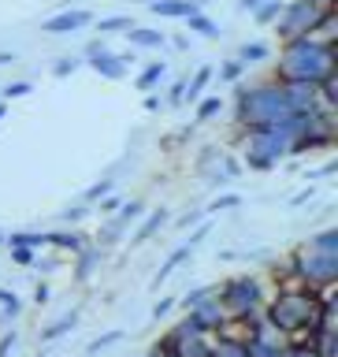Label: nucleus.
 Wrapping results in <instances>:
<instances>
[{
  "label": "nucleus",
  "mask_w": 338,
  "mask_h": 357,
  "mask_svg": "<svg viewBox=\"0 0 338 357\" xmlns=\"http://www.w3.org/2000/svg\"><path fill=\"white\" fill-rule=\"evenodd\" d=\"M309 119H312V112H294V116H286L279 123L249 130L245 134V167H253V172H272L283 156H290L298 149L301 134L309 130Z\"/></svg>",
  "instance_id": "f257e3e1"
},
{
  "label": "nucleus",
  "mask_w": 338,
  "mask_h": 357,
  "mask_svg": "<svg viewBox=\"0 0 338 357\" xmlns=\"http://www.w3.org/2000/svg\"><path fill=\"white\" fill-rule=\"evenodd\" d=\"M323 78H335L331 41H320L316 33L286 41L283 56H279V82H312V86H320Z\"/></svg>",
  "instance_id": "f03ea898"
},
{
  "label": "nucleus",
  "mask_w": 338,
  "mask_h": 357,
  "mask_svg": "<svg viewBox=\"0 0 338 357\" xmlns=\"http://www.w3.org/2000/svg\"><path fill=\"white\" fill-rule=\"evenodd\" d=\"M234 105H238V127H245V130H256V127H268V123L294 116L283 82L234 86Z\"/></svg>",
  "instance_id": "7ed1b4c3"
},
{
  "label": "nucleus",
  "mask_w": 338,
  "mask_h": 357,
  "mask_svg": "<svg viewBox=\"0 0 338 357\" xmlns=\"http://www.w3.org/2000/svg\"><path fill=\"white\" fill-rule=\"evenodd\" d=\"M320 309L312 294H298V290H286L272 301V324L283 331H301V328H316Z\"/></svg>",
  "instance_id": "20e7f679"
},
{
  "label": "nucleus",
  "mask_w": 338,
  "mask_h": 357,
  "mask_svg": "<svg viewBox=\"0 0 338 357\" xmlns=\"http://www.w3.org/2000/svg\"><path fill=\"white\" fill-rule=\"evenodd\" d=\"M323 15H328V11L312 8L309 0H290V4H283V15H279L275 30H279V38H283V41L309 38V33H316V30H320Z\"/></svg>",
  "instance_id": "39448f33"
},
{
  "label": "nucleus",
  "mask_w": 338,
  "mask_h": 357,
  "mask_svg": "<svg viewBox=\"0 0 338 357\" xmlns=\"http://www.w3.org/2000/svg\"><path fill=\"white\" fill-rule=\"evenodd\" d=\"M220 305L223 312H234V317H256V309H261V287H256V279L249 275H234L223 283L220 290Z\"/></svg>",
  "instance_id": "423d86ee"
},
{
  "label": "nucleus",
  "mask_w": 338,
  "mask_h": 357,
  "mask_svg": "<svg viewBox=\"0 0 338 357\" xmlns=\"http://www.w3.org/2000/svg\"><path fill=\"white\" fill-rule=\"evenodd\" d=\"M82 56H86V67L89 71H97L100 78H108V82H119V78H127V71H130V63H134V56L130 52H112L108 45H105V38H97V41H89L86 49H82Z\"/></svg>",
  "instance_id": "0eeeda50"
},
{
  "label": "nucleus",
  "mask_w": 338,
  "mask_h": 357,
  "mask_svg": "<svg viewBox=\"0 0 338 357\" xmlns=\"http://www.w3.org/2000/svg\"><path fill=\"white\" fill-rule=\"evenodd\" d=\"M298 275L305 279L309 287H331L338 279V257L312 253V250L301 245V250H298Z\"/></svg>",
  "instance_id": "6e6552de"
},
{
  "label": "nucleus",
  "mask_w": 338,
  "mask_h": 357,
  "mask_svg": "<svg viewBox=\"0 0 338 357\" xmlns=\"http://www.w3.org/2000/svg\"><path fill=\"white\" fill-rule=\"evenodd\" d=\"M93 22V11H86V8H63L60 15H52V19H45L41 22V30L45 33H52V38H63V33H75V30H82Z\"/></svg>",
  "instance_id": "1a4fd4ad"
},
{
  "label": "nucleus",
  "mask_w": 338,
  "mask_h": 357,
  "mask_svg": "<svg viewBox=\"0 0 338 357\" xmlns=\"http://www.w3.org/2000/svg\"><path fill=\"white\" fill-rule=\"evenodd\" d=\"M141 216H145V205H141V201H123L116 216H108V227L97 234V238H100V245H112V242H116L123 231L130 227L134 220H141Z\"/></svg>",
  "instance_id": "9d476101"
},
{
  "label": "nucleus",
  "mask_w": 338,
  "mask_h": 357,
  "mask_svg": "<svg viewBox=\"0 0 338 357\" xmlns=\"http://www.w3.org/2000/svg\"><path fill=\"white\" fill-rule=\"evenodd\" d=\"M201 4L205 0H149V11L160 19H186L194 11H201Z\"/></svg>",
  "instance_id": "9b49d317"
},
{
  "label": "nucleus",
  "mask_w": 338,
  "mask_h": 357,
  "mask_svg": "<svg viewBox=\"0 0 338 357\" xmlns=\"http://www.w3.org/2000/svg\"><path fill=\"white\" fill-rule=\"evenodd\" d=\"M190 317H194L197 324H201V331H216V328H223V305H220V298H205L197 309H190Z\"/></svg>",
  "instance_id": "f8f14e48"
},
{
  "label": "nucleus",
  "mask_w": 338,
  "mask_h": 357,
  "mask_svg": "<svg viewBox=\"0 0 338 357\" xmlns=\"http://www.w3.org/2000/svg\"><path fill=\"white\" fill-rule=\"evenodd\" d=\"M45 245H56V250L78 253V250H86V234H82V231H49V234H45Z\"/></svg>",
  "instance_id": "ddd939ff"
},
{
  "label": "nucleus",
  "mask_w": 338,
  "mask_h": 357,
  "mask_svg": "<svg viewBox=\"0 0 338 357\" xmlns=\"http://www.w3.org/2000/svg\"><path fill=\"white\" fill-rule=\"evenodd\" d=\"M127 41L134 45V49H164V45H167L164 30H145V26H130Z\"/></svg>",
  "instance_id": "4468645a"
},
{
  "label": "nucleus",
  "mask_w": 338,
  "mask_h": 357,
  "mask_svg": "<svg viewBox=\"0 0 338 357\" xmlns=\"http://www.w3.org/2000/svg\"><path fill=\"white\" fill-rule=\"evenodd\" d=\"M164 78H167V63H164V60H153V63L141 67L138 78H134V89H145V93H149V89H156Z\"/></svg>",
  "instance_id": "2eb2a0df"
},
{
  "label": "nucleus",
  "mask_w": 338,
  "mask_h": 357,
  "mask_svg": "<svg viewBox=\"0 0 338 357\" xmlns=\"http://www.w3.org/2000/svg\"><path fill=\"white\" fill-rule=\"evenodd\" d=\"M78 317H82V309H71V312H63L60 320H56V324H49V328L41 331V342H56V339H63L67 331H75Z\"/></svg>",
  "instance_id": "dca6fc26"
},
{
  "label": "nucleus",
  "mask_w": 338,
  "mask_h": 357,
  "mask_svg": "<svg viewBox=\"0 0 338 357\" xmlns=\"http://www.w3.org/2000/svg\"><path fill=\"white\" fill-rule=\"evenodd\" d=\"M164 223H167V208H153V212H149V216H145V223H141V227H138V234H134V238H130V242H134V245H141V242H149V238H153V234H156V231H160V227H164Z\"/></svg>",
  "instance_id": "f3484780"
},
{
  "label": "nucleus",
  "mask_w": 338,
  "mask_h": 357,
  "mask_svg": "<svg viewBox=\"0 0 338 357\" xmlns=\"http://www.w3.org/2000/svg\"><path fill=\"white\" fill-rule=\"evenodd\" d=\"M183 22H186V26L194 30V33H201V38H208V41H216V38H220V22H216V19H208L205 11H194V15H186Z\"/></svg>",
  "instance_id": "a211bd4d"
},
{
  "label": "nucleus",
  "mask_w": 338,
  "mask_h": 357,
  "mask_svg": "<svg viewBox=\"0 0 338 357\" xmlns=\"http://www.w3.org/2000/svg\"><path fill=\"white\" fill-rule=\"evenodd\" d=\"M268 56H272V45H268V41H245L242 49H238V63L242 67H253V63L268 60Z\"/></svg>",
  "instance_id": "6ab92c4d"
},
{
  "label": "nucleus",
  "mask_w": 338,
  "mask_h": 357,
  "mask_svg": "<svg viewBox=\"0 0 338 357\" xmlns=\"http://www.w3.org/2000/svg\"><path fill=\"white\" fill-rule=\"evenodd\" d=\"M130 26H138L130 15H105V19H97V30H100V38H112V33H127Z\"/></svg>",
  "instance_id": "aec40b11"
},
{
  "label": "nucleus",
  "mask_w": 338,
  "mask_h": 357,
  "mask_svg": "<svg viewBox=\"0 0 338 357\" xmlns=\"http://www.w3.org/2000/svg\"><path fill=\"white\" fill-rule=\"evenodd\" d=\"M190 253H194V250H190V245H178V250H171V257H167V261L160 264V272H156V275H153V290H156V287H160V283H164V279H167V275H171V272H175V268H178V264H183V261H186V257H190Z\"/></svg>",
  "instance_id": "412c9836"
},
{
  "label": "nucleus",
  "mask_w": 338,
  "mask_h": 357,
  "mask_svg": "<svg viewBox=\"0 0 338 357\" xmlns=\"http://www.w3.org/2000/svg\"><path fill=\"white\" fill-rule=\"evenodd\" d=\"M283 4H286V0H264V4L253 11L256 26H275V22H279V15H283Z\"/></svg>",
  "instance_id": "4be33fe9"
},
{
  "label": "nucleus",
  "mask_w": 338,
  "mask_h": 357,
  "mask_svg": "<svg viewBox=\"0 0 338 357\" xmlns=\"http://www.w3.org/2000/svg\"><path fill=\"white\" fill-rule=\"evenodd\" d=\"M212 67H197L194 78H186V100H201V93H205V86L212 82Z\"/></svg>",
  "instance_id": "5701e85b"
},
{
  "label": "nucleus",
  "mask_w": 338,
  "mask_h": 357,
  "mask_svg": "<svg viewBox=\"0 0 338 357\" xmlns=\"http://www.w3.org/2000/svg\"><path fill=\"white\" fill-rule=\"evenodd\" d=\"M305 250H312V253H331V257H338V231H320L316 238H309V245Z\"/></svg>",
  "instance_id": "b1692460"
},
{
  "label": "nucleus",
  "mask_w": 338,
  "mask_h": 357,
  "mask_svg": "<svg viewBox=\"0 0 338 357\" xmlns=\"http://www.w3.org/2000/svg\"><path fill=\"white\" fill-rule=\"evenodd\" d=\"M97 261H100V250H78V272H75V279L78 283H86L89 275H93V268H97Z\"/></svg>",
  "instance_id": "393cba45"
},
{
  "label": "nucleus",
  "mask_w": 338,
  "mask_h": 357,
  "mask_svg": "<svg viewBox=\"0 0 338 357\" xmlns=\"http://www.w3.org/2000/svg\"><path fill=\"white\" fill-rule=\"evenodd\" d=\"M208 357H249L242 339H220L216 346H208Z\"/></svg>",
  "instance_id": "a878e982"
},
{
  "label": "nucleus",
  "mask_w": 338,
  "mask_h": 357,
  "mask_svg": "<svg viewBox=\"0 0 338 357\" xmlns=\"http://www.w3.org/2000/svg\"><path fill=\"white\" fill-rule=\"evenodd\" d=\"M8 245H26V250H45V234L38 231H15V234H4Z\"/></svg>",
  "instance_id": "bb28decb"
},
{
  "label": "nucleus",
  "mask_w": 338,
  "mask_h": 357,
  "mask_svg": "<svg viewBox=\"0 0 338 357\" xmlns=\"http://www.w3.org/2000/svg\"><path fill=\"white\" fill-rule=\"evenodd\" d=\"M220 112H223V97H201L197 100V123H208L212 116H220Z\"/></svg>",
  "instance_id": "cd10ccee"
},
{
  "label": "nucleus",
  "mask_w": 338,
  "mask_h": 357,
  "mask_svg": "<svg viewBox=\"0 0 338 357\" xmlns=\"http://www.w3.org/2000/svg\"><path fill=\"white\" fill-rule=\"evenodd\" d=\"M30 93H33V82H26V78L0 86V100H19V97H30Z\"/></svg>",
  "instance_id": "c85d7f7f"
},
{
  "label": "nucleus",
  "mask_w": 338,
  "mask_h": 357,
  "mask_svg": "<svg viewBox=\"0 0 338 357\" xmlns=\"http://www.w3.org/2000/svg\"><path fill=\"white\" fill-rule=\"evenodd\" d=\"M112 190H116V178H100V183H93V186L82 194V205H97L105 194H112Z\"/></svg>",
  "instance_id": "c756f323"
},
{
  "label": "nucleus",
  "mask_w": 338,
  "mask_h": 357,
  "mask_svg": "<svg viewBox=\"0 0 338 357\" xmlns=\"http://www.w3.org/2000/svg\"><path fill=\"white\" fill-rule=\"evenodd\" d=\"M119 339H123V331H119V328H116V331H105V335H97V339L86 346V354L93 357V354H100V350H108V346H116Z\"/></svg>",
  "instance_id": "7c9ffc66"
},
{
  "label": "nucleus",
  "mask_w": 338,
  "mask_h": 357,
  "mask_svg": "<svg viewBox=\"0 0 338 357\" xmlns=\"http://www.w3.org/2000/svg\"><path fill=\"white\" fill-rule=\"evenodd\" d=\"M78 67H82V60H78V56H60V60L52 63V78H71Z\"/></svg>",
  "instance_id": "2f4dec72"
},
{
  "label": "nucleus",
  "mask_w": 338,
  "mask_h": 357,
  "mask_svg": "<svg viewBox=\"0 0 338 357\" xmlns=\"http://www.w3.org/2000/svg\"><path fill=\"white\" fill-rule=\"evenodd\" d=\"M119 205H123V197L116 194V190H112V194H105V197L97 201V212H100V216H116Z\"/></svg>",
  "instance_id": "473e14b6"
},
{
  "label": "nucleus",
  "mask_w": 338,
  "mask_h": 357,
  "mask_svg": "<svg viewBox=\"0 0 338 357\" xmlns=\"http://www.w3.org/2000/svg\"><path fill=\"white\" fill-rule=\"evenodd\" d=\"M205 298H212V287H197V290H190V294H186L183 301H178V305H183V309L190 312V309H197Z\"/></svg>",
  "instance_id": "72a5a7b5"
},
{
  "label": "nucleus",
  "mask_w": 338,
  "mask_h": 357,
  "mask_svg": "<svg viewBox=\"0 0 338 357\" xmlns=\"http://www.w3.org/2000/svg\"><path fill=\"white\" fill-rule=\"evenodd\" d=\"M242 75H245V67H242L238 60H227V63L220 67V78H223V82H238Z\"/></svg>",
  "instance_id": "f704fd0d"
},
{
  "label": "nucleus",
  "mask_w": 338,
  "mask_h": 357,
  "mask_svg": "<svg viewBox=\"0 0 338 357\" xmlns=\"http://www.w3.org/2000/svg\"><path fill=\"white\" fill-rule=\"evenodd\" d=\"M238 205H242V197H238V194H223V197L212 201L205 212H223V208H238Z\"/></svg>",
  "instance_id": "c9c22d12"
},
{
  "label": "nucleus",
  "mask_w": 338,
  "mask_h": 357,
  "mask_svg": "<svg viewBox=\"0 0 338 357\" xmlns=\"http://www.w3.org/2000/svg\"><path fill=\"white\" fill-rule=\"evenodd\" d=\"M11 261H15V264H33V261H38V250H26V245H11Z\"/></svg>",
  "instance_id": "e433bc0d"
},
{
  "label": "nucleus",
  "mask_w": 338,
  "mask_h": 357,
  "mask_svg": "<svg viewBox=\"0 0 338 357\" xmlns=\"http://www.w3.org/2000/svg\"><path fill=\"white\" fill-rule=\"evenodd\" d=\"M186 100V78H178V82H171V93L164 97V105H183Z\"/></svg>",
  "instance_id": "4c0bfd02"
},
{
  "label": "nucleus",
  "mask_w": 338,
  "mask_h": 357,
  "mask_svg": "<svg viewBox=\"0 0 338 357\" xmlns=\"http://www.w3.org/2000/svg\"><path fill=\"white\" fill-rule=\"evenodd\" d=\"M82 216H89V205H75V208H63V223H78Z\"/></svg>",
  "instance_id": "58836bf2"
},
{
  "label": "nucleus",
  "mask_w": 338,
  "mask_h": 357,
  "mask_svg": "<svg viewBox=\"0 0 338 357\" xmlns=\"http://www.w3.org/2000/svg\"><path fill=\"white\" fill-rule=\"evenodd\" d=\"M205 216H208V212L197 208V212H186V216H178L175 223H178V227H190V223H197V220H205Z\"/></svg>",
  "instance_id": "ea45409f"
},
{
  "label": "nucleus",
  "mask_w": 338,
  "mask_h": 357,
  "mask_svg": "<svg viewBox=\"0 0 338 357\" xmlns=\"http://www.w3.org/2000/svg\"><path fill=\"white\" fill-rule=\"evenodd\" d=\"M15 342H19V335H15V331H8L4 339H0V357H8L11 350H15Z\"/></svg>",
  "instance_id": "a19ab883"
},
{
  "label": "nucleus",
  "mask_w": 338,
  "mask_h": 357,
  "mask_svg": "<svg viewBox=\"0 0 338 357\" xmlns=\"http://www.w3.org/2000/svg\"><path fill=\"white\" fill-rule=\"evenodd\" d=\"M171 305H175V298H164V301H156L153 305V317L160 320V317H167V312H171Z\"/></svg>",
  "instance_id": "79ce46f5"
},
{
  "label": "nucleus",
  "mask_w": 338,
  "mask_h": 357,
  "mask_svg": "<svg viewBox=\"0 0 338 357\" xmlns=\"http://www.w3.org/2000/svg\"><path fill=\"white\" fill-rule=\"evenodd\" d=\"M164 108V97L160 93H145V112H160Z\"/></svg>",
  "instance_id": "37998d69"
},
{
  "label": "nucleus",
  "mask_w": 338,
  "mask_h": 357,
  "mask_svg": "<svg viewBox=\"0 0 338 357\" xmlns=\"http://www.w3.org/2000/svg\"><path fill=\"white\" fill-rule=\"evenodd\" d=\"M45 301H49V287L38 283V287H33V305H45Z\"/></svg>",
  "instance_id": "c03bdc74"
},
{
  "label": "nucleus",
  "mask_w": 338,
  "mask_h": 357,
  "mask_svg": "<svg viewBox=\"0 0 338 357\" xmlns=\"http://www.w3.org/2000/svg\"><path fill=\"white\" fill-rule=\"evenodd\" d=\"M286 357H320V354L312 350V346H298V350H290Z\"/></svg>",
  "instance_id": "a18cd8bd"
},
{
  "label": "nucleus",
  "mask_w": 338,
  "mask_h": 357,
  "mask_svg": "<svg viewBox=\"0 0 338 357\" xmlns=\"http://www.w3.org/2000/svg\"><path fill=\"white\" fill-rule=\"evenodd\" d=\"M309 197H312V186H309V190H301V194H294V197H290V205H305Z\"/></svg>",
  "instance_id": "49530a36"
},
{
  "label": "nucleus",
  "mask_w": 338,
  "mask_h": 357,
  "mask_svg": "<svg viewBox=\"0 0 338 357\" xmlns=\"http://www.w3.org/2000/svg\"><path fill=\"white\" fill-rule=\"evenodd\" d=\"M261 4H264V0H238V8H242V11H249V15H253V11L261 8Z\"/></svg>",
  "instance_id": "de8ad7c7"
},
{
  "label": "nucleus",
  "mask_w": 338,
  "mask_h": 357,
  "mask_svg": "<svg viewBox=\"0 0 338 357\" xmlns=\"http://www.w3.org/2000/svg\"><path fill=\"white\" fill-rule=\"evenodd\" d=\"M15 60H19L15 52H0V67H11V63H15Z\"/></svg>",
  "instance_id": "09e8293b"
},
{
  "label": "nucleus",
  "mask_w": 338,
  "mask_h": 357,
  "mask_svg": "<svg viewBox=\"0 0 338 357\" xmlns=\"http://www.w3.org/2000/svg\"><path fill=\"white\" fill-rule=\"evenodd\" d=\"M309 4H312V8H320V11H331V8H335V0H309Z\"/></svg>",
  "instance_id": "8fccbe9b"
},
{
  "label": "nucleus",
  "mask_w": 338,
  "mask_h": 357,
  "mask_svg": "<svg viewBox=\"0 0 338 357\" xmlns=\"http://www.w3.org/2000/svg\"><path fill=\"white\" fill-rule=\"evenodd\" d=\"M8 301H15V294H11V290H4V287H0V305H8Z\"/></svg>",
  "instance_id": "3c124183"
},
{
  "label": "nucleus",
  "mask_w": 338,
  "mask_h": 357,
  "mask_svg": "<svg viewBox=\"0 0 338 357\" xmlns=\"http://www.w3.org/2000/svg\"><path fill=\"white\" fill-rule=\"evenodd\" d=\"M0 119H4V100H0Z\"/></svg>",
  "instance_id": "603ef678"
},
{
  "label": "nucleus",
  "mask_w": 338,
  "mask_h": 357,
  "mask_svg": "<svg viewBox=\"0 0 338 357\" xmlns=\"http://www.w3.org/2000/svg\"><path fill=\"white\" fill-rule=\"evenodd\" d=\"M0 242H4V234H0Z\"/></svg>",
  "instance_id": "864d4df0"
},
{
  "label": "nucleus",
  "mask_w": 338,
  "mask_h": 357,
  "mask_svg": "<svg viewBox=\"0 0 338 357\" xmlns=\"http://www.w3.org/2000/svg\"><path fill=\"white\" fill-rule=\"evenodd\" d=\"M145 4H149V0H145Z\"/></svg>",
  "instance_id": "5fc2aeb1"
}]
</instances>
